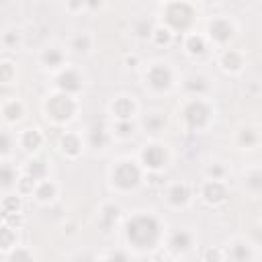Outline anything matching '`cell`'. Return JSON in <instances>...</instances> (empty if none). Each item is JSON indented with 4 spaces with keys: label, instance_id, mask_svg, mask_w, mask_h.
Segmentation results:
<instances>
[{
    "label": "cell",
    "instance_id": "15",
    "mask_svg": "<svg viewBox=\"0 0 262 262\" xmlns=\"http://www.w3.org/2000/svg\"><path fill=\"white\" fill-rule=\"evenodd\" d=\"M39 61L45 70H51V72H57L66 66V49L57 43H49L41 49L39 53Z\"/></svg>",
    "mask_w": 262,
    "mask_h": 262
},
{
    "label": "cell",
    "instance_id": "33",
    "mask_svg": "<svg viewBox=\"0 0 262 262\" xmlns=\"http://www.w3.org/2000/svg\"><path fill=\"white\" fill-rule=\"evenodd\" d=\"M0 43L6 47V49H18L20 45H23V33H20V29H16V27H10V29H6L4 33H2V37H0Z\"/></svg>",
    "mask_w": 262,
    "mask_h": 262
},
{
    "label": "cell",
    "instance_id": "24",
    "mask_svg": "<svg viewBox=\"0 0 262 262\" xmlns=\"http://www.w3.org/2000/svg\"><path fill=\"white\" fill-rule=\"evenodd\" d=\"M0 111H2L4 121L10 123V125L23 121V117H25V104H23V100H18V98H6V100L2 102V108H0Z\"/></svg>",
    "mask_w": 262,
    "mask_h": 262
},
{
    "label": "cell",
    "instance_id": "8",
    "mask_svg": "<svg viewBox=\"0 0 262 262\" xmlns=\"http://www.w3.org/2000/svg\"><path fill=\"white\" fill-rule=\"evenodd\" d=\"M235 33H237L235 23H233L229 16L219 14V16H215V18H211V20H209L205 39H207V41H211V43H213V45H217V47H227V45L233 41Z\"/></svg>",
    "mask_w": 262,
    "mask_h": 262
},
{
    "label": "cell",
    "instance_id": "25",
    "mask_svg": "<svg viewBox=\"0 0 262 262\" xmlns=\"http://www.w3.org/2000/svg\"><path fill=\"white\" fill-rule=\"evenodd\" d=\"M227 256L233 258V260H248V258H254V250H252V244L244 237H235L227 244Z\"/></svg>",
    "mask_w": 262,
    "mask_h": 262
},
{
    "label": "cell",
    "instance_id": "28",
    "mask_svg": "<svg viewBox=\"0 0 262 262\" xmlns=\"http://www.w3.org/2000/svg\"><path fill=\"white\" fill-rule=\"evenodd\" d=\"M16 180H18V170L10 162L0 160V190H12L16 186Z\"/></svg>",
    "mask_w": 262,
    "mask_h": 262
},
{
    "label": "cell",
    "instance_id": "31",
    "mask_svg": "<svg viewBox=\"0 0 262 262\" xmlns=\"http://www.w3.org/2000/svg\"><path fill=\"white\" fill-rule=\"evenodd\" d=\"M135 133H137V123H133V119L115 121L111 125V135L117 139H131Z\"/></svg>",
    "mask_w": 262,
    "mask_h": 262
},
{
    "label": "cell",
    "instance_id": "12",
    "mask_svg": "<svg viewBox=\"0 0 262 262\" xmlns=\"http://www.w3.org/2000/svg\"><path fill=\"white\" fill-rule=\"evenodd\" d=\"M217 63H219V68L225 74H239L246 68V55L239 49L227 45V47H221L219 57H217Z\"/></svg>",
    "mask_w": 262,
    "mask_h": 262
},
{
    "label": "cell",
    "instance_id": "34",
    "mask_svg": "<svg viewBox=\"0 0 262 262\" xmlns=\"http://www.w3.org/2000/svg\"><path fill=\"white\" fill-rule=\"evenodd\" d=\"M172 31L166 27V25H154V31H151V35H149V39L156 43V45H170L172 43Z\"/></svg>",
    "mask_w": 262,
    "mask_h": 262
},
{
    "label": "cell",
    "instance_id": "19",
    "mask_svg": "<svg viewBox=\"0 0 262 262\" xmlns=\"http://www.w3.org/2000/svg\"><path fill=\"white\" fill-rule=\"evenodd\" d=\"M84 137L76 131H66L61 137H59V151L66 156V158H78L82 151H84Z\"/></svg>",
    "mask_w": 262,
    "mask_h": 262
},
{
    "label": "cell",
    "instance_id": "29",
    "mask_svg": "<svg viewBox=\"0 0 262 262\" xmlns=\"http://www.w3.org/2000/svg\"><path fill=\"white\" fill-rule=\"evenodd\" d=\"M23 174H27V176L33 178L35 182H39V180H43V178L49 176V168H47L45 160H41V158H31V160L25 164Z\"/></svg>",
    "mask_w": 262,
    "mask_h": 262
},
{
    "label": "cell",
    "instance_id": "38",
    "mask_svg": "<svg viewBox=\"0 0 262 262\" xmlns=\"http://www.w3.org/2000/svg\"><path fill=\"white\" fill-rule=\"evenodd\" d=\"M151 31H154V25H151L147 18H141V20H137V23L133 25V33H135L137 39H149Z\"/></svg>",
    "mask_w": 262,
    "mask_h": 262
},
{
    "label": "cell",
    "instance_id": "42",
    "mask_svg": "<svg viewBox=\"0 0 262 262\" xmlns=\"http://www.w3.org/2000/svg\"><path fill=\"white\" fill-rule=\"evenodd\" d=\"M158 2H162V4H164V2H166V0H158Z\"/></svg>",
    "mask_w": 262,
    "mask_h": 262
},
{
    "label": "cell",
    "instance_id": "13",
    "mask_svg": "<svg viewBox=\"0 0 262 262\" xmlns=\"http://www.w3.org/2000/svg\"><path fill=\"white\" fill-rule=\"evenodd\" d=\"M194 246V233L186 227H176L174 231L168 233L166 237V248L172 252V254H186L190 252Z\"/></svg>",
    "mask_w": 262,
    "mask_h": 262
},
{
    "label": "cell",
    "instance_id": "1",
    "mask_svg": "<svg viewBox=\"0 0 262 262\" xmlns=\"http://www.w3.org/2000/svg\"><path fill=\"white\" fill-rule=\"evenodd\" d=\"M123 233L129 248L141 250V252L154 250L164 242V225L160 217L147 211H137L135 215H131L125 221Z\"/></svg>",
    "mask_w": 262,
    "mask_h": 262
},
{
    "label": "cell",
    "instance_id": "39",
    "mask_svg": "<svg viewBox=\"0 0 262 262\" xmlns=\"http://www.w3.org/2000/svg\"><path fill=\"white\" fill-rule=\"evenodd\" d=\"M66 4H68V10H72V12L86 8V0H66Z\"/></svg>",
    "mask_w": 262,
    "mask_h": 262
},
{
    "label": "cell",
    "instance_id": "26",
    "mask_svg": "<svg viewBox=\"0 0 262 262\" xmlns=\"http://www.w3.org/2000/svg\"><path fill=\"white\" fill-rule=\"evenodd\" d=\"M119 217H121V207H119L117 203H113V201L102 203L100 213H98V223H100V227H102L104 231H106V227L115 225V223L119 221Z\"/></svg>",
    "mask_w": 262,
    "mask_h": 262
},
{
    "label": "cell",
    "instance_id": "23",
    "mask_svg": "<svg viewBox=\"0 0 262 262\" xmlns=\"http://www.w3.org/2000/svg\"><path fill=\"white\" fill-rule=\"evenodd\" d=\"M68 47H70V51H74L76 55H88V53L92 51V47H94V37H92V33H88V31H80V33L72 35Z\"/></svg>",
    "mask_w": 262,
    "mask_h": 262
},
{
    "label": "cell",
    "instance_id": "7",
    "mask_svg": "<svg viewBox=\"0 0 262 262\" xmlns=\"http://www.w3.org/2000/svg\"><path fill=\"white\" fill-rule=\"evenodd\" d=\"M137 162L141 164L143 172H164V168L170 164V151L168 145L158 141L156 137L149 139L137 156Z\"/></svg>",
    "mask_w": 262,
    "mask_h": 262
},
{
    "label": "cell",
    "instance_id": "4",
    "mask_svg": "<svg viewBox=\"0 0 262 262\" xmlns=\"http://www.w3.org/2000/svg\"><path fill=\"white\" fill-rule=\"evenodd\" d=\"M108 180H111V186L119 192L135 190L143 180V168L133 158H119L111 166Z\"/></svg>",
    "mask_w": 262,
    "mask_h": 262
},
{
    "label": "cell",
    "instance_id": "3",
    "mask_svg": "<svg viewBox=\"0 0 262 262\" xmlns=\"http://www.w3.org/2000/svg\"><path fill=\"white\" fill-rule=\"evenodd\" d=\"M162 25L172 33H188L196 23V8L190 0H166L162 8Z\"/></svg>",
    "mask_w": 262,
    "mask_h": 262
},
{
    "label": "cell",
    "instance_id": "16",
    "mask_svg": "<svg viewBox=\"0 0 262 262\" xmlns=\"http://www.w3.org/2000/svg\"><path fill=\"white\" fill-rule=\"evenodd\" d=\"M182 90L186 96H207L211 84H209V78L203 74V72H188L182 82H180Z\"/></svg>",
    "mask_w": 262,
    "mask_h": 262
},
{
    "label": "cell",
    "instance_id": "32",
    "mask_svg": "<svg viewBox=\"0 0 262 262\" xmlns=\"http://www.w3.org/2000/svg\"><path fill=\"white\" fill-rule=\"evenodd\" d=\"M14 147H16V135H12L8 129H0V160L10 158Z\"/></svg>",
    "mask_w": 262,
    "mask_h": 262
},
{
    "label": "cell",
    "instance_id": "27",
    "mask_svg": "<svg viewBox=\"0 0 262 262\" xmlns=\"http://www.w3.org/2000/svg\"><path fill=\"white\" fill-rule=\"evenodd\" d=\"M205 49H207V39H205V35L192 33V31H188V33L184 35V51H186L188 55L199 57V55L205 53Z\"/></svg>",
    "mask_w": 262,
    "mask_h": 262
},
{
    "label": "cell",
    "instance_id": "30",
    "mask_svg": "<svg viewBox=\"0 0 262 262\" xmlns=\"http://www.w3.org/2000/svg\"><path fill=\"white\" fill-rule=\"evenodd\" d=\"M244 186H246V192L250 196L256 199L260 194V190H262V174H260V168L252 166V168L246 170V174H244Z\"/></svg>",
    "mask_w": 262,
    "mask_h": 262
},
{
    "label": "cell",
    "instance_id": "41",
    "mask_svg": "<svg viewBox=\"0 0 262 262\" xmlns=\"http://www.w3.org/2000/svg\"><path fill=\"white\" fill-rule=\"evenodd\" d=\"M205 2H209V4H217V2H221V0H205Z\"/></svg>",
    "mask_w": 262,
    "mask_h": 262
},
{
    "label": "cell",
    "instance_id": "22",
    "mask_svg": "<svg viewBox=\"0 0 262 262\" xmlns=\"http://www.w3.org/2000/svg\"><path fill=\"white\" fill-rule=\"evenodd\" d=\"M235 141L242 149H256L260 145V129L256 125H242L237 129Z\"/></svg>",
    "mask_w": 262,
    "mask_h": 262
},
{
    "label": "cell",
    "instance_id": "6",
    "mask_svg": "<svg viewBox=\"0 0 262 262\" xmlns=\"http://www.w3.org/2000/svg\"><path fill=\"white\" fill-rule=\"evenodd\" d=\"M143 84L154 94H166L176 84V74L166 61H151L143 72Z\"/></svg>",
    "mask_w": 262,
    "mask_h": 262
},
{
    "label": "cell",
    "instance_id": "2",
    "mask_svg": "<svg viewBox=\"0 0 262 262\" xmlns=\"http://www.w3.org/2000/svg\"><path fill=\"white\" fill-rule=\"evenodd\" d=\"M178 119L188 133H203L215 119V106L207 96H186L178 111Z\"/></svg>",
    "mask_w": 262,
    "mask_h": 262
},
{
    "label": "cell",
    "instance_id": "37",
    "mask_svg": "<svg viewBox=\"0 0 262 262\" xmlns=\"http://www.w3.org/2000/svg\"><path fill=\"white\" fill-rule=\"evenodd\" d=\"M207 178H215V180H225L227 176V168L223 166V162H211L205 170Z\"/></svg>",
    "mask_w": 262,
    "mask_h": 262
},
{
    "label": "cell",
    "instance_id": "17",
    "mask_svg": "<svg viewBox=\"0 0 262 262\" xmlns=\"http://www.w3.org/2000/svg\"><path fill=\"white\" fill-rule=\"evenodd\" d=\"M164 199H166V203H168L170 207H174V209H182V207H186V205L190 203V199H192V190H190V186L184 184V182H172V184L166 186V190H164Z\"/></svg>",
    "mask_w": 262,
    "mask_h": 262
},
{
    "label": "cell",
    "instance_id": "21",
    "mask_svg": "<svg viewBox=\"0 0 262 262\" xmlns=\"http://www.w3.org/2000/svg\"><path fill=\"white\" fill-rule=\"evenodd\" d=\"M31 196H33L37 203H41V205H49V203L55 201V196H57V184L47 176V178L35 182V188H33V194H31Z\"/></svg>",
    "mask_w": 262,
    "mask_h": 262
},
{
    "label": "cell",
    "instance_id": "10",
    "mask_svg": "<svg viewBox=\"0 0 262 262\" xmlns=\"http://www.w3.org/2000/svg\"><path fill=\"white\" fill-rule=\"evenodd\" d=\"M111 127L102 125V123H94L86 129V135H84V145L88 149H92L94 154H104L111 145Z\"/></svg>",
    "mask_w": 262,
    "mask_h": 262
},
{
    "label": "cell",
    "instance_id": "11",
    "mask_svg": "<svg viewBox=\"0 0 262 262\" xmlns=\"http://www.w3.org/2000/svg\"><path fill=\"white\" fill-rule=\"evenodd\" d=\"M199 196L203 203H207L209 207H219L227 201V186L225 180H215V178H207L201 186H199Z\"/></svg>",
    "mask_w": 262,
    "mask_h": 262
},
{
    "label": "cell",
    "instance_id": "5",
    "mask_svg": "<svg viewBox=\"0 0 262 262\" xmlns=\"http://www.w3.org/2000/svg\"><path fill=\"white\" fill-rule=\"evenodd\" d=\"M43 113H45V119L47 121H51L55 125H66V123H70L76 117V113H78V100L72 94H66V92L55 90L53 94H49L45 98Z\"/></svg>",
    "mask_w": 262,
    "mask_h": 262
},
{
    "label": "cell",
    "instance_id": "14",
    "mask_svg": "<svg viewBox=\"0 0 262 262\" xmlns=\"http://www.w3.org/2000/svg\"><path fill=\"white\" fill-rule=\"evenodd\" d=\"M108 113L115 121H125V119H133L137 115V102L133 96L129 94H119L111 100L108 104Z\"/></svg>",
    "mask_w": 262,
    "mask_h": 262
},
{
    "label": "cell",
    "instance_id": "35",
    "mask_svg": "<svg viewBox=\"0 0 262 262\" xmlns=\"http://www.w3.org/2000/svg\"><path fill=\"white\" fill-rule=\"evenodd\" d=\"M16 80V66L10 59L0 61V84H12Z\"/></svg>",
    "mask_w": 262,
    "mask_h": 262
},
{
    "label": "cell",
    "instance_id": "18",
    "mask_svg": "<svg viewBox=\"0 0 262 262\" xmlns=\"http://www.w3.org/2000/svg\"><path fill=\"white\" fill-rule=\"evenodd\" d=\"M168 125V119H166V113L162 111H147L141 121L137 123V127H141L145 133H149L151 137H158Z\"/></svg>",
    "mask_w": 262,
    "mask_h": 262
},
{
    "label": "cell",
    "instance_id": "36",
    "mask_svg": "<svg viewBox=\"0 0 262 262\" xmlns=\"http://www.w3.org/2000/svg\"><path fill=\"white\" fill-rule=\"evenodd\" d=\"M16 246V233L8 225H0V248L2 250H12Z\"/></svg>",
    "mask_w": 262,
    "mask_h": 262
},
{
    "label": "cell",
    "instance_id": "40",
    "mask_svg": "<svg viewBox=\"0 0 262 262\" xmlns=\"http://www.w3.org/2000/svg\"><path fill=\"white\" fill-rule=\"evenodd\" d=\"M102 6V0H86V8L94 10V8H100Z\"/></svg>",
    "mask_w": 262,
    "mask_h": 262
},
{
    "label": "cell",
    "instance_id": "9",
    "mask_svg": "<svg viewBox=\"0 0 262 262\" xmlns=\"http://www.w3.org/2000/svg\"><path fill=\"white\" fill-rule=\"evenodd\" d=\"M86 86V76L80 68H74V66H63L61 70H57L55 74V88L59 92H66V94H80Z\"/></svg>",
    "mask_w": 262,
    "mask_h": 262
},
{
    "label": "cell",
    "instance_id": "20",
    "mask_svg": "<svg viewBox=\"0 0 262 262\" xmlns=\"http://www.w3.org/2000/svg\"><path fill=\"white\" fill-rule=\"evenodd\" d=\"M16 145H20L29 154H35L43 145V133L37 127H27L16 135Z\"/></svg>",
    "mask_w": 262,
    "mask_h": 262
}]
</instances>
